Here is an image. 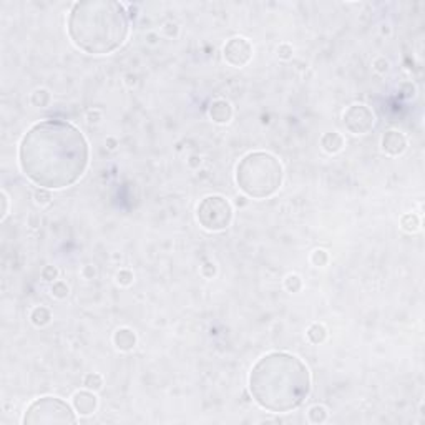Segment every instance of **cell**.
I'll use <instances>...</instances> for the list:
<instances>
[{
  "label": "cell",
  "instance_id": "cell-1",
  "mask_svg": "<svg viewBox=\"0 0 425 425\" xmlns=\"http://www.w3.org/2000/svg\"><path fill=\"white\" fill-rule=\"evenodd\" d=\"M90 150L83 133L68 121L35 123L19 146L20 169L32 183L47 190L75 185L88 168Z\"/></svg>",
  "mask_w": 425,
  "mask_h": 425
},
{
  "label": "cell",
  "instance_id": "cell-2",
  "mask_svg": "<svg viewBox=\"0 0 425 425\" xmlns=\"http://www.w3.org/2000/svg\"><path fill=\"white\" fill-rule=\"evenodd\" d=\"M247 384L259 407L273 413H286L306 400L311 392V372L299 357L271 352L252 366Z\"/></svg>",
  "mask_w": 425,
  "mask_h": 425
},
{
  "label": "cell",
  "instance_id": "cell-3",
  "mask_svg": "<svg viewBox=\"0 0 425 425\" xmlns=\"http://www.w3.org/2000/svg\"><path fill=\"white\" fill-rule=\"evenodd\" d=\"M130 22L125 7L112 0L76 2L68 15V35L88 55H107L123 45Z\"/></svg>",
  "mask_w": 425,
  "mask_h": 425
},
{
  "label": "cell",
  "instance_id": "cell-4",
  "mask_svg": "<svg viewBox=\"0 0 425 425\" xmlns=\"http://www.w3.org/2000/svg\"><path fill=\"white\" fill-rule=\"evenodd\" d=\"M283 164L271 153H247L236 166L234 180L239 190L252 200L273 196L283 185Z\"/></svg>",
  "mask_w": 425,
  "mask_h": 425
},
{
  "label": "cell",
  "instance_id": "cell-5",
  "mask_svg": "<svg viewBox=\"0 0 425 425\" xmlns=\"http://www.w3.org/2000/svg\"><path fill=\"white\" fill-rule=\"evenodd\" d=\"M73 408L67 402H63L58 397H40L34 400L27 407V410L22 418V423L25 425H38V423H76Z\"/></svg>",
  "mask_w": 425,
  "mask_h": 425
},
{
  "label": "cell",
  "instance_id": "cell-6",
  "mask_svg": "<svg viewBox=\"0 0 425 425\" xmlns=\"http://www.w3.org/2000/svg\"><path fill=\"white\" fill-rule=\"evenodd\" d=\"M196 218L200 224L208 231H223L233 221V206L226 198L219 195L206 196L198 204Z\"/></svg>",
  "mask_w": 425,
  "mask_h": 425
},
{
  "label": "cell",
  "instance_id": "cell-7",
  "mask_svg": "<svg viewBox=\"0 0 425 425\" xmlns=\"http://www.w3.org/2000/svg\"><path fill=\"white\" fill-rule=\"evenodd\" d=\"M346 130L352 135H366L375 125V115L367 105L356 103L351 105L342 115Z\"/></svg>",
  "mask_w": 425,
  "mask_h": 425
},
{
  "label": "cell",
  "instance_id": "cell-8",
  "mask_svg": "<svg viewBox=\"0 0 425 425\" xmlns=\"http://www.w3.org/2000/svg\"><path fill=\"white\" fill-rule=\"evenodd\" d=\"M223 57L231 67H246L252 58V45L244 37H234L226 42L223 48Z\"/></svg>",
  "mask_w": 425,
  "mask_h": 425
},
{
  "label": "cell",
  "instance_id": "cell-9",
  "mask_svg": "<svg viewBox=\"0 0 425 425\" xmlns=\"http://www.w3.org/2000/svg\"><path fill=\"white\" fill-rule=\"evenodd\" d=\"M380 146H382V151L389 156H399L407 150V138L399 130H389L382 135Z\"/></svg>",
  "mask_w": 425,
  "mask_h": 425
},
{
  "label": "cell",
  "instance_id": "cell-10",
  "mask_svg": "<svg viewBox=\"0 0 425 425\" xmlns=\"http://www.w3.org/2000/svg\"><path fill=\"white\" fill-rule=\"evenodd\" d=\"M73 408L76 413L80 415H92V413L97 412L98 408V399L97 395L93 394V390H78L73 395Z\"/></svg>",
  "mask_w": 425,
  "mask_h": 425
},
{
  "label": "cell",
  "instance_id": "cell-11",
  "mask_svg": "<svg viewBox=\"0 0 425 425\" xmlns=\"http://www.w3.org/2000/svg\"><path fill=\"white\" fill-rule=\"evenodd\" d=\"M208 115L214 123L226 125L233 118V107L226 100H214L208 108Z\"/></svg>",
  "mask_w": 425,
  "mask_h": 425
},
{
  "label": "cell",
  "instance_id": "cell-12",
  "mask_svg": "<svg viewBox=\"0 0 425 425\" xmlns=\"http://www.w3.org/2000/svg\"><path fill=\"white\" fill-rule=\"evenodd\" d=\"M113 344L118 351H123V352L133 351L136 346V334L128 327H120L118 330H115V334H113Z\"/></svg>",
  "mask_w": 425,
  "mask_h": 425
},
{
  "label": "cell",
  "instance_id": "cell-13",
  "mask_svg": "<svg viewBox=\"0 0 425 425\" xmlns=\"http://www.w3.org/2000/svg\"><path fill=\"white\" fill-rule=\"evenodd\" d=\"M321 146L324 148V151L335 154L344 148V138L337 131H330V133H325L321 138Z\"/></svg>",
  "mask_w": 425,
  "mask_h": 425
},
{
  "label": "cell",
  "instance_id": "cell-14",
  "mask_svg": "<svg viewBox=\"0 0 425 425\" xmlns=\"http://www.w3.org/2000/svg\"><path fill=\"white\" fill-rule=\"evenodd\" d=\"M30 321L37 327H43V325L50 324L52 321V312L50 309H47L45 306H38L34 311L30 312Z\"/></svg>",
  "mask_w": 425,
  "mask_h": 425
},
{
  "label": "cell",
  "instance_id": "cell-15",
  "mask_svg": "<svg viewBox=\"0 0 425 425\" xmlns=\"http://www.w3.org/2000/svg\"><path fill=\"white\" fill-rule=\"evenodd\" d=\"M306 335H307V339H309L311 344L319 346V344H322L325 339H327V329H325V325L316 322V324H312L311 327L307 329Z\"/></svg>",
  "mask_w": 425,
  "mask_h": 425
},
{
  "label": "cell",
  "instance_id": "cell-16",
  "mask_svg": "<svg viewBox=\"0 0 425 425\" xmlns=\"http://www.w3.org/2000/svg\"><path fill=\"white\" fill-rule=\"evenodd\" d=\"M327 417H329V412L324 405H319V404L312 405L307 410V418L311 423H324L325 420H327Z\"/></svg>",
  "mask_w": 425,
  "mask_h": 425
},
{
  "label": "cell",
  "instance_id": "cell-17",
  "mask_svg": "<svg viewBox=\"0 0 425 425\" xmlns=\"http://www.w3.org/2000/svg\"><path fill=\"white\" fill-rule=\"evenodd\" d=\"M400 226L407 231V233H415V231H418V228H420V219H418L417 214L408 213L402 216Z\"/></svg>",
  "mask_w": 425,
  "mask_h": 425
},
{
  "label": "cell",
  "instance_id": "cell-18",
  "mask_svg": "<svg viewBox=\"0 0 425 425\" xmlns=\"http://www.w3.org/2000/svg\"><path fill=\"white\" fill-rule=\"evenodd\" d=\"M83 385H85V389L88 390H100L102 389V385H103V377L100 374H97V372H90V374H87L85 377H83Z\"/></svg>",
  "mask_w": 425,
  "mask_h": 425
},
{
  "label": "cell",
  "instance_id": "cell-19",
  "mask_svg": "<svg viewBox=\"0 0 425 425\" xmlns=\"http://www.w3.org/2000/svg\"><path fill=\"white\" fill-rule=\"evenodd\" d=\"M30 102H32L34 107L43 108V107H47V105L50 103V93H48L47 90H43V88H40V90H35L34 93H32Z\"/></svg>",
  "mask_w": 425,
  "mask_h": 425
},
{
  "label": "cell",
  "instance_id": "cell-20",
  "mask_svg": "<svg viewBox=\"0 0 425 425\" xmlns=\"http://www.w3.org/2000/svg\"><path fill=\"white\" fill-rule=\"evenodd\" d=\"M50 292L53 297H57V299H65V297L68 296L70 289H68L67 283H63V281H55V283H52Z\"/></svg>",
  "mask_w": 425,
  "mask_h": 425
},
{
  "label": "cell",
  "instance_id": "cell-21",
  "mask_svg": "<svg viewBox=\"0 0 425 425\" xmlns=\"http://www.w3.org/2000/svg\"><path fill=\"white\" fill-rule=\"evenodd\" d=\"M284 288L289 292H299L302 289V279L301 276L297 274H289L288 278L284 279Z\"/></svg>",
  "mask_w": 425,
  "mask_h": 425
},
{
  "label": "cell",
  "instance_id": "cell-22",
  "mask_svg": "<svg viewBox=\"0 0 425 425\" xmlns=\"http://www.w3.org/2000/svg\"><path fill=\"white\" fill-rule=\"evenodd\" d=\"M311 263L314 264L316 268H324V266H327V263H329V254H327V251H324V249H316L311 254Z\"/></svg>",
  "mask_w": 425,
  "mask_h": 425
},
{
  "label": "cell",
  "instance_id": "cell-23",
  "mask_svg": "<svg viewBox=\"0 0 425 425\" xmlns=\"http://www.w3.org/2000/svg\"><path fill=\"white\" fill-rule=\"evenodd\" d=\"M34 198H35V203L37 204H48L52 201V193L50 190H47V188H38V190L34 193Z\"/></svg>",
  "mask_w": 425,
  "mask_h": 425
},
{
  "label": "cell",
  "instance_id": "cell-24",
  "mask_svg": "<svg viewBox=\"0 0 425 425\" xmlns=\"http://www.w3.org/2000/svg\"><path fill=\"white\" fill-rule=\"evenodd\" d=\"M42 279L43 281H47V283H55V281L58 279V269L57 266H45L42 269Z\"/></svg>",
  "mask_w": 425,
  "mask_h": 425
},
{
  "label": "cell",
  "instance_id": "cell-25",
  "mask_svg": "<svg viewBox=\"0 0 425 425\" xmlns=\"http://www.w3.org/2000/svg\"><path fill=\"white\" fill-rule=\"evenodd\" d=\"M117 283L120 286H130L133 283V273L128 271V269H121V271L117 274Z\"/></svg>",
  "mask_w": 425,
  "mask_h": 425
},
{
  "label": "cell",
  "instance_id": "cell-26",
  "mask_svg": "<svg viewBox=\"0 0 425 425\" xmlns=\"http://www.w3.org/2000/svg\"><path fill=\"white\" fill-rule=\"evenodd\" d=\"M372 67H374L375 71H377V73H387V71H389V62L384 57H379V58L374 60Z\"/></svg>",
  "mask_w": 425,
  "mask_h": 425
},
{
  "label": "cell",
  "instance_id": "cell-27",
  "mask_svg": "<svg viewBox=\"0 0 425 425\" xmlns=\"http://www.w3.org/2000/svg\"><path fill=\"white\" fill-rule=\"evenodd\" d=\"M278 55L284 60L291 58L292 57V47L288 45V43H283V45H279V48H278Z\"/></svg>",
  "mask_w": 425,
  "mask_h": 425
},
{
  "label": "cell",
  "instance_id": "cell-28",
  "mask_svg": "<svg viewBox=\"0 0 425 425\" xmlns=\"http://www.w3.org/2000/svg\"><path fill=\"white\" fill-rule=\"evenodd\" d=\"M201 274L204 276V278H213L214 274H216V266H214L213 263H206L204 266L201 268Z\"/></svg>",
  "mask_w": 425,
  "mask_h": 425
},
{
  "label": "cell",
  "instance_id": "cell-29",
  "mask_svg": "<svg viewBox=\"0 0 425 425\" xmlns=\"http://www.w3.org/2000/svg\"><path fill=\"white\" fill-rule=\"evenodd\" d=\"M0 196H2V211H0V213H2V219H5V218H7V214H9V196H7V193H5V191H2V195H0Z\"/></svg>",
  "mask_w": 425,
  "mask_h": 425
},
{
  "label": "cell",
  "instance_id": "cell-30",
  "mask_svg": "<svg viewBox=\"0 0 425 425\" xmlns=\"http://www.w3.org/2000/svg\"><path fill=\"white\" fill-rule=\"evenodd\" d=\"M83 276H85L87 279H90L92 276H95V269H93V266H87L83 269Z\"/></svg>",
  "mask_w": 425,
  "mask_h": 425
},
{
  "label": "cell",
  "instance_id": "cell-31",
  "mask_svg": "<svg viewBox=\"0 0 425 425\" xmlns=\"http://www.w3.org/2000/svg\"><path fill=\"white\" fill-rule=\"evenodd\" d=\"M98 118H100V113H98V112H90V113H88V120H90V121H98Z\"/></svg>",
  "mask_w": 425,
  "mask_h": 425
},
{
  "label": "cell",
  "instance_id": "cell-32",
  "mask_svg": "<svg viewBox=\"0 0 425 425\" xmlns=\"http://www.w3.org/2000/svg\"><path fill=\"white\" fill-rule=\"evenodd\" d=\"M200 163H201V159L198 158V156H191V158H190V164H191V166H198Z\"/></svg>",
  "mask_w": 425,
  "mask_h": 425
}]
</instances>
